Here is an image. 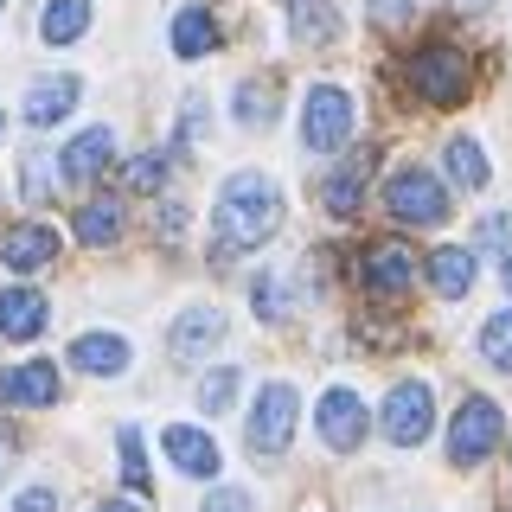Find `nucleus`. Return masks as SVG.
<instances>
[{
    "mask_svg": "<svg viewBox=\"0 0 512 512\" xmlns=\"http://www.w3.org/2000/svg\"><path fill=\"white\" fill-rule=\"evenodd\" d=\"M237 384H244V372H237V365H218L212 378L199 384V410L205 416H218V410H231V397H237Z\"/></svg>",
    "mask_w": 512,
    "mask_h": 512,
    "instance_id": "nucleus-26",
    "label": "nucleus"
},
{
    "mask_svg": "<svg viewBox=\"0 0 512 512\" xmlns=\"http://www.w3.org/2000/svg\"><path fill=\"white\" fill-rule=\"evenodd\" d=\"M13 512H58V493L52 487H26L20 500H13Z\"/></svg>",
    "mask_w": 512,
    "mask_h": 512,
    "instance_id": "nucleus-33",
    "label": "nucleus"
},
{
    "mask_svg": "<svg viewBox=\"0 0 512 512\" xmlns=\"http://www.w3.org/2000/svg\"><path fill=\"white\" fill-rule=\"evenodd\" d=\"M77 237H84V244H116L122 237V205L116 199H90L84 212H77Z\"/></svg>",
    "mask_w": 512,
    "mask_h": 512,
    "instance_id": "nucleus-23",
    "label": "nucleus"
},
{
    "mask_svg": "<svg viewBox=\"0 0 512 512\" xmlns=\"http://www.w3.org/2000/svg\"><path fill=\"white\" fill-rule=\"evenodd\" d=\"M0 7H7V0H0Z\"/></svg>",
    "mask_w": 512,
    "mask_h": 512,
    "instance_id": "nucleus-40",
    "label": "nucleus"
},
{
    "mask_svg": "<svg viewBox=\"0 0 512 512\" xmlns=\"http://www.w3.org/2000/svg\"><path fill=\"white\" fill-rule=\"evenodd\" d=\"M103 167H109V128H84V135L64 148V180H71V186H90Z\"/></svg>",
    "mask_w": 512,
    "mask_h": 512,
    "instance_id": "nucleus-18",
    "label": "nucleus"
},
{
    "mask_svg": "<svg viewBox=\"0 0 512 512\" xmlns=\"http://www.w3.org/2000/svg\"><path fill=\"white\" fill-rule=\"evenodd\" d=\"M84 26H90V0H52V7H45V20H39L45 45H71Z\"/></svg>",
    "mask_w": 512,
    "mask_h": 512,
    "instance_id": "nucleus-21",
    "label": "nucleus"
},
{
    "mask_svg": "<svg viewBox=\"0 0 512 512\" xmlns=\"http://www.w3.org/2000/svg\"><path fill=\"white\" fill-rule=\"evenodd\" d=\"M250 295H256V314H263V320H288V276H282V269L256 276Z\"/></svg>",
    "mask_w": 512,
    "mask_h": 512,
    "instance_id": "nucleus-27",
    "label": "nucleus"
},
{
    "mask_svg": "<svg viewBox=\"0 0 512 512\" xmlns=\"http://www.w3.org/2000/svg\"><path fill=\"white\" fill-rule=\"evenodd\" d=\"M116 442H122V480L148 500V448H141V429H122Z\"/></svg>",
    "mask_w": 512,
    "mask_h": 512,
    "instance_id": "nucleus-29",
    "label": "nucleus"
},
{
    "mask_svg": "<svg viewBox=\"0 0 512 512\" xmlns=\"http://www.w3.org/2000/svg\"><path fill=\"white\" fill-rule=\"evenodd\" d=\"M160 442H167V455H173V468H180V474H192V480H212V474H218V448H212V436H199V429L173 423Z\"/></svg>",
    "mask_w": 512,
    "mask_h": 512,
    "instance_id": "nucleus-14",
    "label": "nucleus"
},
{
    "mask_svg": "<svg viewBox=\"0 0 512 512\" xmlns=\"http://www.w3.org/2000/svg\"><path fill=\"white\" fill-rule=\"evenodd\" d=\"M96 512H148V500H103Z\"/></svg>",
    "mask_w": 512,
    "mask_h": 512,
    "instance_id": "nucleus-37",
    "label": "nucleus"
},
{
    "mask_svg": "<svg viewBox=\"0 0 512 512\" xmlns=\"http://www.w3.org/2000/svg\"><path fill=\"white\" fill-rule=\"evenodd\" d=\"M480 244H487V250H506L512 244V218H480Z\"/></svg>",
    "mask_w": 512,
    "mask_h": 512,
    "instance_id": "nucleus-34",
    "label": "nucleus"
},
{
    "mask_svg": "<svg viewBox=\"0 0 512 512\" xmlns=\"http://www.w3.org/2000/svg\"><path fill=\"white\" fill-rule=\"evenodd\" d=\"M26 199H45V167H39V154L26 160Z\"/></svg>",
    "mask_w": 512,
    "mask_h": 512,
    "instance_id": "nucleus-35",
    "label": "nucleus"
},
{
    "mask_svg": "<svg viewBox=\"0 0 512 512\" xmlns=\"http://www.w3.org/2000/svg\"><path fill=\"white\" fill-rule=\"evenodd\" d=\"M404 77H410V90L423 96V103H436V109L461 103V96L474 90V64H468V52H461V45H448V39L423 45V52L404 64Z\"/></svg>",
    "mask_w": 512,
    "mask_h": 512,
    "instance_id": "nucleus-2",
    "label": "nucleus"
},
{
    "mask_svg": "<svg viewBox=\"0 0 512 512\" xmlns=\"http://www.w3.org/2000/svg\"><path fill=\"white\" fill-rule=\"evenodd\" d=\"M224 340V314L218 308H186L173 320V359H199V352H212Z\"/></svg>",
    "mask_w": 512,
    "mask_h": 512,
    "instance_id": "nucleus-15",
    "label": "nucleus"
},
{
    "mask_svg": "<svg viewBox=\"0 0 512 512\" xmlns=\"http://www.w3.org/2000/svg\"><path fill=\"white\" fill-rule=\"evenodd\" d=\"M429 423H436L429 384H391V397H384V436H391L397 448H416L429 436Z\"/></svg>",
    "mask_w": 512,
    "mask_h": 512,
    "instance_id": "nucleus-7",
    "label": "nucleus"
},
{
    "mask_svg": "<svg viewBox=\"0 0 512 512\" xmlns=\"http://www.w3.org/2000/svg\"><path fill=\"white\" fill-rule=\"evenodd\" d=\"M288 7V32H295L301 45H333L340 39V13H333V0H282Z\"/></svg>",
    "mask_w": 512,
    "mask_h": 512,
    "instance_id": "nucleus-17",
    "label": "nucleus"
},
{
    "mask_svg": "<svg viewBox=\"0 0 512 512\" xmlns=\"http://www.w3.org/2000/svg\"><path fill=\"white\" fill-rule=\"evenodd\" d=\"M45 320H52V308L39 288H0V333L7 340H39Z\"/></svg>",
    "mask_w": 512,
    "mask_h": 512,
    "instance_id": "nucleus-11",
    "label": "nucleus"
},
{
    "mask_svg": "<svg viewBox=\"0 0 512 512\" xmlns=\"http://www.w3.org/2000/svg\"><path fill=\"white\" fill-rule=\"evenodd\" d=\"M320 442H327V448H359L365 442V404L352 391H327V397H320Z\"/></svg>",
    "mask_w": 512,
    "mask_h": 512,
    "instance_id": "nucleus-9",
    "label": "nucleus"
},
{
    "mask_svg": "<svg viewBox=\"0 0 512 512\" xmlns=\"http://www.w3.org/2000/svg\"><path fill=\"white\" fill-rule=\"evenodd\" d=\"M71 365L96 372V378H116V372H128V340H116V333H77Z\"/></svg>",
    "mask_w": 512,
    "mask_h": 512,
    "instance_id": "nucleus-16",
    "label": "nucleus"
},
{
    "mask_svg": "<svg viewBox=\"0 0 512 512\" xmlns=\"http://www.w3.org/2000/svg\"><path fill=\"white\" fill-rule=\"evenodd\" d=\"M359 186H365V160H352V167H340L333 173L327 186H320V205H327V212H359Z\"/></svg>",
    "mask_w": 512,
    "mask_h": 512,
    "instance_id": "nucleus-24",
    "label": "nucleus"
},
{
    "mask_svg": "<svg viewBox=\"0 0 512 512\" xmlns=\"http://www.w3.org/2000/svg\"><path fill=\"white\" fill-rule=\"evenodd\" d=\"M410 13H416V0H372V20L378 26H404Z\"/></svg>",
    "mask_w": 512,
    "mask_h": 512,
    "instance_id": "nucleus-31",
    "label": "nucleus"
},
{
    "mask_svg": "<svg viewBox=\"0 0 512 512\" xmlns=\"http://www.w3.org/2000/svg\"><path fill=\"white\" fill-rule=\"evenodd\" d=\"M493 448H500V404L468 397V404L455 410V423H448V461H455V468H474Z\"/></svg>",
    "mask_w": 512,
    "mask_h": 512,
    "instance_id": "nucleus-4",
    "label": "nucleus"
},
{
    "mask_svg": "<svg viewBox=\"0 0 512 512\" xmlns=\"http://www.w3.org/2000/svg\"><path fill=\"white\" fill-rule=\"evenodd\" d=\"M218 244L224 250H256L282 231V192L269 173H231L218 192Z\"/></svg>",
    "mask_w": 512,
    "mask_h": 512,
    "instance_id": "nucleus-1",
    "label": "nucleus"
},
{
    "mask_svg": "<svg viewBox=\"0 0 512 512\" xmlns=\"http://www.w3.org/2000/svg\"><path fill=\"white\" fill-rule=\"evenodd\" d=\"M384 205H391L397 224H442L448 218V186L423 167H397L384 180Z\"/></svg>",
    "mask_w": 512,
    "mask_h": 512,
    "instance_id": "nucleus-3",
    "label": "nucleus"
},
{
    "mask_svg": "<svg viewBox=\"0 0 512 512\" xmlns=\"http://www.w3.org/2000/svg\"><path fill=\"white\" fill-rule=\"evenodd\" d=\"M173 52L180 58H205V52H218V20H212V7H180V20H173Z\"/></svg>",
    "mask_w": 512,
    "mask_h": 512,
    "instance_id": "nucleus-19",
    "label": "nucleus"
},
{
    "mask_svg": "<svg viewBox=\"0 0 512 512\" xmlns=\"http://www.w3.org/2000/svg\"><path fill=\"white\" fill-rule=\"evenodd\" d=\"M429 282H436V295L461 301V295L474 288V256L461 250V244H442L436 256H429Z\"/></svg>",
    "mask_w": 512,
    "mask_h": 512,
    "instance_id": "nucleus-20",
    "label": "nucleus"
},
{
    "mask_svg": "<svg viewBox=\"0 0 512 512\" xmlns=\"http://www.w3.org/2000/svg\"><path fill=\"white\" fill-rule=\"evenodd\" d=\"M295 384H263V397H256V410H250V448L256 455H282L288 442H295Z\"/></svg>",
    "mask_w": 512,
    "mask_h": 512,
    "instance_id": "nucleus-6",
    "label": "nucleus"
},
{
    "mask_svg": "<svg viewBox=\"0 0 512 512\" xmlns=\"http://www.w3.org/2000/svg\"><path fill=\"white\" fill-rule=\"evenodd\" d=\"M58 256V237L45 224H7L0 231V263L7 269H45Z\"/></svg>",
    "mask_w": 512,
    "mask_h": 512,
    "instance_id": "nucleus-12",
    "label": "nucleus"
},
{
    "mask_svg": "<svg viewBox=\"0 0 512 512\" xmlns=\"http://www.w3.org/2000/svg\"><path fill=\"white\" fill-rule=\"evenodd\" d=\"M237 122H250V128H269L276 122V84L269 77H250V84H237Z\"/></svg>",
    "mask_w": 512,
    "mask_h": 512,
    "instance_id": "nucleus-22",
    "label": "nucleus"
},
{
    "mask_svg": "<svg viewBox=\"0 0 512 512\" xmlns=\"http://www.w3.org/2000/svg\"><path fill=\"white\" fill-rule=\"evenodd\" d=\"M455 7H461V13H480V7H487V0H455Z\"/></svg>",
    "mask_w": 512,
    "mask_h": 512,
    "instance_id": "nucleus-38",
    "label": "nucleus"
},
{
    "mask_svg": "<svg viewBox=\"0 0 512 512\" xmlns=\"http://www.w3.org/2000/svg\"><path fill=\"white\" fill-rule=\"evenodd\" d=\"M13 455H20V442H13V429H7V423H0V474H7V468H13Z\"/></svg>",
    "mask_w": 512,
    "mask_h": 512,
    "instance_id": "nucleus-36",
    "label": "nucleus"
},
{
    "mask_svg": "<svg viewBox=\"0 0 512 512\" xmlns=\"http://www.w3.org/2000/svg\"><path fill=\"white\" fill-rule=\"evenodd\" d=\"M442 160H448V173H455V186H468V192H474V186H487V154H480L468 135L448 141V154H442Z\"/></svg>",
    "mask_w": 512,
    "mask_h": 512,
    "instance_id": "nucleus-25",
    "label": "nucleus"
},
{
    "mask_svg": "<svg viewBox=\"0 0 512 512\" xmlns=\"http://www.w3.org/2000/svg\"><path fill=\"white\" fill-rule=\"evenodd\" d=\"M500 269H506V288H512V256H506V263H500Z\"/></svg>",
    "mask_w": 512,
    "mask_h": 512,
    "instance_id": "nucleus-39",
    "label": "nucleus"
},
{
    "mask_svg": "<svg viewBox=\"0 0 512 512\" xmlns=\"http://www.w3.org/2000/svg\"><path fill=\"white\" fill-rule=\"evenodd\" d=\"M205 512H256L250 493H237V487H218L212 500H205Z\"/></svg>",
    "mask_w": 512,
    "mask_h": 512,
    "instance_id": "nucleus-32",
    "label": "nucleus"
},
{
    "mask_svg": "<svg viewBox=\"0 0 512 512\" xmlns=\"http://www.w3.org/2000/svg\"><path fill=\"white\" fill-rule=\"evenodd\" d=\"M301 135H308L314 154H333L352 141V96L340 84H314L308 90V109H301Z\"/></svg>",
    "mask_w": 512,
    "mask_h": 512,
    "instance_id": "nucleus-5",
    "label": "nucleus"
},
{
    "mask_svg": "<svg viewBox=\"0 0 512 512\" xmlns=\"http://www.w3.org/2000/svg\"><path fill=\"white\" fill-rule=\"evenodd\" d=\"M77 90H84L77 77H39V84L26 90V122H32V128H52V122H64V116L77 109Z\"/></svg>",
    "mask_w": 512,
    "mask_h": 512,
    "instance_id": "nucleus-13",
    "label": "nucleus"
},
{
    "mask_svg": "<svg viewBox=\"0 0 512 512\" xmlns=\"http://www.w3.org/2000/svg\"><path fill=\"white\" fill-rule=\"evenodd\" d=\"M0 404H26V410L58 404V365L26 359V365H13V372H0Z\"/></svg>",
    "mask_w": 512,
    "mask_h": 512,
    "instance_id": "nucleus-8",
    "label": "nucleus"
},
{
    "mask_svg": "<svg viewBox=\"0 0 512 512\" xmlns=\"http://www.w3.org/2000/svg\"><path fill=\"white\" fill-rule=\"evenodd\" d=\"M160 180H167V154H141V160H128V186H135V192H154Z\"/></svg>",
    "mask_w": 512,
    "mask_h": 512,
    "instance_id": "nucleus-30",
    "label": "nucleus"
},
{
    "mask_svg": "<svg viewBox=\"0 0 512 512\" xmlns=\"http://www.w3.org/2000/svg\"><path fill=\"white\" fill-rule=\"evenodd\" d=\"M410 282H416L410 244H372L365 250V288H372V295H404Z\"/></svg>",
    "mask_w": 512,
    "mask_h": 512,
    "instance_id": "nucleus-10",
    "label": "nucleus"
},
{
    "mask_svg": "<svg viewBox=\"0 0 512 512\" xmlns=\"http://www.w3.org/2000/svg\"><path fill=\"white\" fill-rule=\"evenodd\" d=\"M480 352H487L500 372H512V308H506V314H493L487 327H480Z\"/></svg>",
    "mask_w": 512,
    "mask_h": 512,
    "instance_id": "nucleus-28",
    "label": "nucleus"
}]
</instances>
